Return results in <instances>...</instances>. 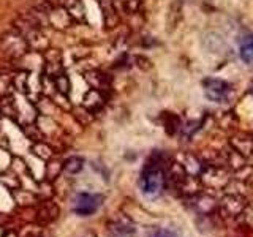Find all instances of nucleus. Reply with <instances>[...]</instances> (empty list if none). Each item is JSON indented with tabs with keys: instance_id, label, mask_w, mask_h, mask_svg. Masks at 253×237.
Segmentation results:
<instances>
[{
	"instance_id": "1",
	"label": "nucleus",
	"mask_w": 253,
	"mask_h": 237,
	"mask_svg": "<svg viewBox=\"0 0 253 237\" xmlns=\"http://www.w3.org/2000/svg\"><path fill=\"white\" fill-rule=\"evenodd\" d=\"M201 184L204 190L213 193V192H225V188L233 179L231 169H228L226 166H213V164H206L204 169L200 174Z\"/></svg>"
},
{
	"instance_id": "2",
	"label": "nucleus",
	"mask_w": 253,
	"mask_h": 237,
	"mask_svg": "<svg viewBox=\"0 0 253 237\" xmlns=\"http://www.w3.org/2000/svg\"><path fill=\"white\" fill-rule=\"evenodd\" d=\"M30 51L29 43L18 30H8L0 37V52L10 60H21Z\"/></svg>"
},
{
	"instance_id": "3",
	"label": "nucleus",
	"mask_w": 253,
	"mask_h": 237,
	"mask_svg": "<svg viewBox=\"0 0 253 237\" xmlns=\"http://www.w3.org/2000/svg\"><path fill=\"white\" fill-rule=\"evenodd\" d=\"M249 199L245 195L225 193L218 199V213L225 220H237L241 218L244 209L247 207Z\"/></svg>"
},
{
	"instance_id": "4",
	"label": "nucleus",
	"mask_w": 253,
	"mask_h": 237,
	"mask_svg": "<svg viewBox=\"0 0 253 237\" xmlns=\"http://www.w3.org/2000/svg\"><path fill=\"white\" fill-rule=\"evenodd\" d=\"M206 98L212 103H228L233 97V85L220 78H206L203 81Z\"/></svg>"
},
{
	"instance_id": "5",
	"label": "nucleus",
	"mask_w": 253,
	"mask_h": 237,
	"mask_svg": "<svg viewBox=\"0 0 253 237\" xmlns=\"http://www.w3.org/2000/svg\"><path fill=\"white\" fill-rule=\"evenodd\" d=\"M103 199L105 198L97 193H78L71 201V210L79 217H89L101 207Z\"/></svg>"
},
{
	"instance_id": "6",
	"label": "nucleus",
	"mask_w": 253,
	"mask_h": 237,
	"mask_svg": "<svg viewBox=\"0 0 253 237\" xmlns=\"http://www.w3.org/2000/svg\"><path fill=\"white\" fill-rule=\"evenodd\" d=\"M190 202H192L193 210L204 217L213 215V213L218 212V199L213 196V193L208 192V190H203L201 193L190 198Z\"/></svg>"
},
{
	"instance_id": "7",
	"label": "nucleus",
	"mask_w": 253,
	"mask_h": 237,
	"mask_svg": "<svg viewBox=\"0 0 253 237\" xmlns=\"http://www.w3.org/2000/svg\"><path fill=\"white\" fill-rule=\"evenodd\" d=\"M47 22H49V26L54 30H59V32L67 30L75 24L73 18H71L70 13L67 11V8L63 5L52 8L49 14H47Z\"/></svg>"
},
{
	"instance_id": "8",
	"label": "nucleus",
	"mask_w": 253,
	"mask_h": 237,
	"mask_svg": "<svg viewBox=\"0 0 253 237\" xmlns=\"http://www.w3.org/2000/svg\"><path fill=\"white\" fill-rule=\"evenodd\" d=\"M229 147H233L244 157H250L253 152V133L249 131H234L229 136Z\"/></svg>"
},
{
	"instance_id": "9",
	"label": "nucleus",
	"mask_w": 253,
	"mask_h": 237,
	"mask_svg": "<svg viewBox=\"0 0 253 237\" xmlns=\"http://www.w3.org/2000/svg\"><path fill=\"white\" fill-rule=\"evenodd\" d=\"M97 3L101 10L103 16V26L106 30H113L119 26L121 22V16H119L117 6L114 0H97Z\"/></svg>"
},
{
	"instance_id": "10",
	"label": "nucleus",
	"mask_w": 253,
	"mask_h": 237,
	"mask_svg": "<svg viewBox=\"0 0 253 237\" xmlns=\"http://www.w3.org/2000/svg\"><path fill=\"white\" fill-rule=\"evenodd\" d=\"M106 92L98 90V89H89L83 97V103L81 106H84L85 109H89L90 113L97 114L98 111H101L106 105Z\"/></svg>"
},
{
	"instance_id": "11",
	"label": "nucleus",
	"mask_w": 253,
	"mask_h": 237,
	"mask_svg": "<svg viewBox=\"0 0 253 237\" xmlns=\"http://www.w3.org/2000/svg\"><path fill=\"white\" fill-rule=\"evenodd\" d=\"M84 79L90 89H98L103 92H108L111 89V78H109V75H106L105 71H101V70L93 68V70L85 71Z\"/></svg>"
},
{
	"instance_id": "12",
	"label": "nucleus",
	"mask_w": 253,
	"mask_h": 237,
	"mask_svg": "<svg viewBox=\"0 0 253 237\" xmlns=\"http://www.w3.org/2000/svg\"><path fill=\"white\" fill-rule=\"evenodd\" d=\"M176 161H179L182 164V168H184L190 176H200L201 171L204 169V163H203L201 158L198 155L190 154V152L179 154Z\"/></svg>"
},
{
	"instance_id": "13",
	"label": "nucleus",
	"mask_w": 253,
	"mask_h": 237,
	"mask_svg": "<svg viewBox=\"0 0 253 237\" xmlns=\"http://www.w3.org/2000/svg\"><path fill=\"white\" fill-rule=\"evenodd\" d=\"M26 40L29 43V47L30 51H35V52H46L47 49L51 47V43L49 40H47V37L44 35L43 29H35L32 30L30 34L26 35Z\"/></svg>"
},
{
	"instance_id": "14",
	"label": "nucleus",
	"mask_w": 253,
	"mask_h": 237,
	"mask_svg": "<svg viewBox=\"0 0 253 237\" xmlns=\"http://www.w3.org/2000/svg\"><path fill=\"white\" fill-rule=\"evenodd\" d=\"M109 237H136V228L126 220H116L109 223Z\"/></svg>"
},
{
	"instance_id": "15",
	"label": "nucleus",
	"mask_w": 253,
	"mask_h": 237,
	"mask_svg": "<svg viewBox=\"0 0 253 237\" xmlns=\"http://www.w3.org/2000/svg\"><path fill=\"white\" fill-rule=\"evenodd\" d=\"M225 155H226V166L231 169V172H237L249 166V158L239 154L233 147L228 146V149L225 150Z\"/></svg>"
},
{
	"instance_id": "16",
	"label": "nucleus",
	"mask_w": 253,
	"mask_h": 237,
	"mask_svg": "<svg viewBox=\"0 0 253 237\" xmlns=\"http://www.w3.org/2000/svg\"><path fill=\"white\" fill-rule=\"evenodd\" d=\"M239 57L245 65L253 67V35L247 34L239 40Z\"/></svg>"
},
{
	"instance_id": "17",
	"label": "nucleus",
	"mask_w": 253,
	"mask_h": 237,
	"mask_svg": "<svg viewBox=\"0 0 253 237\" xmlns=\"http://www.w3.org/2000/svg\"><path fill=\"white\" fill-rule=\"evenodd\" d=\"M63 6L67 8V11L73 18L75 24H81L85 21V6L83 3V0H65Z\"/></svg>"
},
{
	"instance_id": "18",
	"label": "nucleus",
	"mask_w": 253,
	"mask_h": 237,
	"mask_svg": "<svg viewBox=\"0 0 253 237\" xmlns=\"http://www.w3.org/2000/svg\"><path fill=\"white\" fill-rule=\"evenodd\" d=\"M217 122H218L220 130L228 131V133H234V131H237V126H239V117H237L234 111H225V113H221Z\"/></svg>"
},
{
	"instance_id": "19",
	"label": "nucleus",
	"mask_w": 253,
	"mask_h": 237,
	"mask_svg": "<svg viewBox=\"0 0 253 237\" xmlns=\"http://www.w3.org/2000/svg\"><path fill=\"white\" fill-rule=\"evenodd\" d=\"M59 215V207L51 201H44L42 205L38 207L37 217L42 223H51Z\"/></svg>"
},
{
	"instance_id": "20",
	"label": "nucleus",
	"mask_w": 253,
	"mask_h": 237,
	"mask_svg": "<svg viewBox=\"0 0 253 237\" xmlns=\"http://www.w3.org/2000/svg\"><path fill=\"white\" fill-rule=\"evenodd\" d=\"M14 201L18 205H22V207H30V205L38 204V195L34 192H29V190H13L11 192Z\"/></svg>"
},
{
	"instance_id": "21",
	"label": "nucleus",
	"mask_w": 253,
	"mask_h": 237,
	"mask_svg": "<svg viewBox=\"0 0 253 237\" xmlns=\"http://www.w3.org/2000/svg\"><path fill=\"white\" fill-rule=\"evenodd\" d=\"M30 152L35 158H38V160H43V161H49L51 158H54V149L44 141L34 142V144L30 146Z\"/></svg>"
},
{
	"instance_id": "22",
	"label": "nucleus",
	"mask_w": 253,
	"mask_h": 237,
	"mask_svg": "<svg viewBox=\"0 0 253 237\" xmlns=\"http://www.w3.org/2000/svg\"><path fill=\"white\" fill-rule=\"evenodd\" d=\"M162 120H163V126L166 133L169 134V136H174V134L180 133L182 130V120L177 114L174 113H163L162 114Z\"/></svg>"
},
{
	"instance_id": "23",
	"label": "nucleus",
	"mask_w": 253,
	"mask_h": 237,
	"mask_svg": "<svg viewBox=\"0 0 253 237\" xmlns=\"http://www.w3.org/2000/svg\"><path fill=\"white\" fill-rule=\"evenodd\" d=\"M29 79H30V71L27 70H19L13 75V87L16 93L27 95L29 89Z\"/></svg>"
},
{
	"instance_id": "24",
	"label": "nucleus",
	"mask_w": 253,
	"mask_h": 237,
	"mask_svg": "<svg viewBox=\"0 0 253 237\" xmlns=\"http://www.w3.org/2000/svg\"><path fill=\"white\" fill-rule=\"evenodd\" d=\"M63 172V161L57 160V158H51L49 161H46V172L44 179L47 182H54L60 174Z\"/></svg>"
},
{
	"instance_id": "25",
	"label": "nucleus",
	"mask_w": 253,
	"mask_h": 237,
	"mask_svg": "<svg viewBox=\"0 0 253 237\" xmlns=\"http://www.w3.org/2000/svg\"><path fill=\"white\" fill-rule=\"evenodd\" d=\"M0 184H2L5 188L10 190V192L21 188V180L18 177V174H16L14 171H10V169L0 172Z\"/></svg>"
},
{
	"instance_id": "26",
	"label": "nucleus",
	"mask_w": 253,
	"mask_h": 237,
	"mask_svg": "<svg viewBox=\"0 0 253 237\" xmlns=\"http://www.w3.org/2000/svg\"><path fill=\"white\" fill-rule=\"evenodd\" d=\"M14 93L13 87V75L6 73V71H0V100L6 95Z\"/></svg>"
},
{
	"instance_id": "27",
	"label": "nucleus",
	"mask_w": 253,
	"mask_h": 237,
	"mask_svg": "<svg viewBox=\"0 0 253 237\" xmlns=\"http://www.w3.org/2000/svg\"><path fill=\"white\" fill-rule=\"evenodd\" d=\"M84 168V158L83 157H70L63 161V171L68 174H79Z\"/></svg>"
},
{
	"instance_id": "28",
	"label": "nucleus",
	"mask_w": 253,
	"mask_h": 237,
	"mask_svg": "<svg viewBox=\"0 0 253 237\" xmlns=\"http://www.w3.org/2000/svg\"><path fill=\"white\" fill-rule=\"evenodd\" d=\"M54 81H55V87H57L59 93L70 95V92H71V81H70V78H68V75L65 73V71H63L62 75H59L57 78H54Z\"/></svg>"
},
{
	"instance_id": "29",
	"label": "nucleus",
	"mask_w": 253,
	"mask_h": 237,
	"mask_svg": "<svg viewBox=\"0 0 253 237\" xmlns=\"http://www.w3.org/2000/svg\"><path fill=\"white\" fill-rule=\"evenodd\" d=\"M52 103L57 108L63 109V111H73V105H71V101L68 98V95H63V93H54L52 97H51Z\"/></svg>"
},
{
	"instance_id": "30",
	"label": "nucleus",
	"mask_w": 253,
	"mask_h": 237,
	"mask_svg": "<svg viewBox=\"0 0 253 237\" xmlns=\"http://www.w3.org/2000/svg\"><path fill=\"white\" fill-rule=\"evenodd\" d=\"M239 220L242 221L244 226H247L249 229H252V231H253V201H249L247 207L244 209Z\"/></svg>"
},
{
	"instance_id": "31",
	"label": "nucleus",
	"mask_w": 253,
	"mask_h": 237,
	"mask_svg": "<svg viewBox=\"0 0 253 237\" xmlns=\"http://www.w3.org/2000/svg\"><path fill=\"white\" fill-rule=\"evenodd\" d=\"M122 5V10L126 14H136L139 13V8H141V0H122L121 2Z\"/></svg>"
},
{
	"instance_id": "32",
	"label": "nucleus",
	"mask_w": 253,
	"mask_h": 237,
	"mask_svg": "<svg viewBox=\"0 0 253 237\" xmlns=\"http://www.w3.org/2000/svg\"><path fill=\"white\" fill-rule=\"evenodd\" d=\"M133 63L141 70H150L152 68V62H150L146 55H133Z\"/></svg>"
},
{
	"instance_id": "33",
	"label": "nucleus",
	"mask_w": 253,
	"mask_h": 237,
	"mask_svg": "<svg viewBox=\"0 0 253 237\" xmlns=\"http://www.w3.org/2000/svg\"><path fill=\"white\" fill-rule=\"evenodd\" d=\"M147 237H176V236L171 234L169 231H165V229H152Z\"/></svg>"
},
{
	"instance_id": "34",
	"label": "nucleus",
	"mask_w": 253,
	"mask_h": 237,
	"mask_svg": "<svg viewBox=\"0 0 253 237\" xmlns=\"http://www.w3.org/2000/svg\"><path fill=\"white\" fill-rule=\"evenodd\" d=\"M249 164H250L252 168H253V152H252V155L249 157Z\"/></svg>"
},
{
	"instance_id": "35",
	"label": "nucleus",
	"mask_w": 253,
	"mask_h": 237,
	"mask_svg": "<svg viewBox=\"0 0 253 237\" xmlns=\"http://www.w3.org/2000/svg\"><path fill=\"white\" fill-rule=\"evenodd\" d=\"M0 120H2V114H0Z\"/></svg>"
},
{
	"instance_id": "36",
	"label": "nucleus",
	"mask_w": 253,
	"mask_h": 237,
	"mask_svg": "<svg viewBox=\"0 0 253 237\" xmlns=\"http://www.w3.org/2000/svg\"><path fill=\"white\" fill-rule=\"evenodd\" d=\"M30 237H38V236H30Z\"/></svg>"
},
{
	"instance_id": "37",
	"label": "nucleus",
	"mask_w": 253,
	"mask_h": 237,
	"mask_svg": "<svg viewBox=\"0 0 253 237\" xmlns=\"http://www.w3.org/2000/svg\"><path fill=\"white\" fill-rule=\"evenodd\" d=\"M90 237H93V236H90Z\"/></svg>"
}]
</instances>
